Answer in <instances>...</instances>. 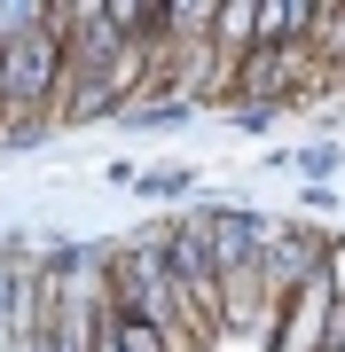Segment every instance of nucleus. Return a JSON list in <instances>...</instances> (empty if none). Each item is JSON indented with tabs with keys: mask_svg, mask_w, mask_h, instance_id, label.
<instances>
[{
	"mask_svg": "<svg viewBox=\"0 0 345 352\" xmlns=\"http://www.w3.org/2000/svg\"><path fill=\"white\" fill-rule=\"evenodd\" d=\"M63 71V8L0 0V133H39Z\"/></svg>",
	"mask_w": 345,
	"mask_h": 352,
	"instance_id": "nucleus-1",
	"label": "nucleus"
}]
</instances>
